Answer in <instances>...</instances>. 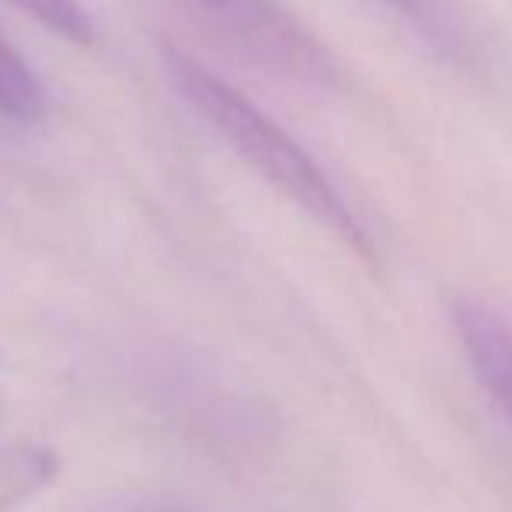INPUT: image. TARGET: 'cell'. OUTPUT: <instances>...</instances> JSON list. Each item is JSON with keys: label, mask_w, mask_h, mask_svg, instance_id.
<instances>
[{"label": "cell", "mask_w": 512, "mask_h": 512, "mask_svg": "<svg viewBox=\"0 0 512 512\" xmlns=\"http://www.w3.org/2000/svg\"><path fill=\"white\" fill-rule=\"evenodd\" d=\"M387 4H394L398 7L401 14H405V18H411L415 21V25H432L429 21V7H425V0H387Z\"/></svg>", "instance_id": "7"}, {"label": "cell", "mask_w": 512, "mask_h": 512, "mask_svg": "<svg viewBox=\"0 0 512 512\" xmlns=\"http://www.w3.org/2000/svg\"><path fill=\"white\" fill-rule=\"evenodd\" d=\"M453 328L478 384L512 418V328L499 310L460 297L453 304Z\"/></svg>", "instance_id": "3"}, {"label": "cell", "mask_w": 512, "mask_h": 512, "mask_svg": "<svg viewBox=\"0 0 512 512\" xmlns=\"http://www.w3.org/2000/svg\"><path fill=\"white\" fill-rule=\"evenodd\" d=\"M161 56L168 81L178 88V95L203 115L216 129V136L248 168H255L272 189L283 192L293 206L304 209L328 234H335L352 255H359L366 265L377 262V248H373L370 234L352 213V206L342 199V192L335 189V182L317 168L314 157L272 115H265L244 91L227 84L216 70H209L203 60L185 53L182 46H164Z\"/></svg>", "instance_id": "1"}, {"label": "cell", "mask_w": 512, "mask_h": 512, "mask_svg": "<svg viewBox=\"0 0 512 512\" xmlns=\"http://www.w3.org/2000/svg\"><path fill=\"white\" fill-rule=\"evenodd\" d=\"M7 4L18 7L32 21H39L46 32L74 42V46H91L95 42V21L81 7V0H7Z\"/></svg>", "instance_id": "6"}, {"label": "cell", "mask_w": 512, "mask_h": 512, "mask_svg": "<svg viewBox=\"0 0 512 512\" xmlns=\"http://www.w3.org/2000/svg\"><path fill=\"white\" fill-rule=\"evenodd\" d=\"M49 108L46 88L28 60L0 35V115L14 122H39Z\"/></svg>", "instance_id": "5"}, {"label": "cell", "mask_w": 512, "mask_h": 512, "mask_svg": "<svg viewBox=\"0 0 512 512\" xmlns=\"http://www.w3.org/2000/svg\"><path fill=\"white\" fill-rule=\"evenodd\" d=\"M203 4L227 14L237 28H244L251 46L269 53L279 67L293 70L300 77H317V81L331 77L328 53L310 39L297 21L286 18L272 0H203Z\"/></svg>", "instance_id": "2"}, {"label": "cell", "mask_w": 512, "mask_h": 512, "mask_svg": "<svg viewBox=\"0 0 512 512\" xmlns=\"http://www.w3.org/2000/svg\"><path fill=\"white\" fill-rule=\"evenodd\" d=\"M60 457L39 443H0V512H14L53 485Z\"/></svg>", "instance_id": "4"}, {"label": "cell", "mask_w": 512, "mask_h": 512, "mask_svg": "<svg viewBox=\"0 0 512 512\" xmlns=\"http://www.w3.org/2000/svg\"><path fill=\"white\" fill-rule=\"evenodd\" d=\"M136 512H161V509H136Z\"/></svg>", "instance_id": "8"}]
</instances>
